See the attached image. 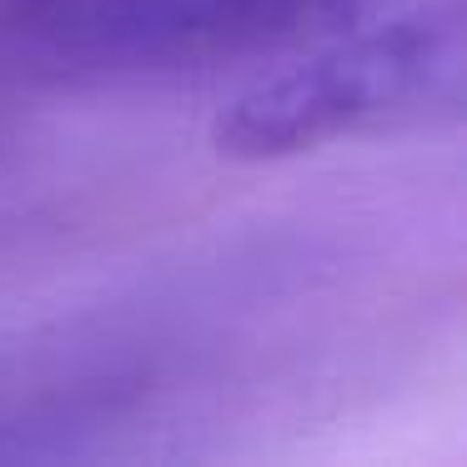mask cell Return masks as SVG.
<instances>
[{"mask_svg":"<svg viewBox=\"0 0 467 467\" xmlns=\"http://www.w3.org/2000/svg\"><path fill=\"white\" fill-rule=\"evenodd\" d=\"M467 16L457 0L347 21L282 71L252 81L212 126L232 161H286L317 146L462 111Z\"/></svg>","mask_w":467,"mask_h":467,"instance_id":"cell-1","label":"cell"},{"mask_svg":"<svg viewBox=\"0 0 467 467\" xmlns=\"http://www.w3.org/2000/svg\"><path fill=\"white\" fill-rule=\"evenodd\" d=\"M387 0H0V91H71L252 56Z\"/></svg>","mask_w":467,"mask_h":467,"instance_id":"cell-2","label":"cell"}]
</instances>
